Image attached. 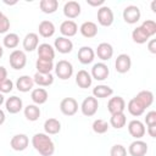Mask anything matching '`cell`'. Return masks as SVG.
I'll return each instance as SVG.
<instances>
[{"label": "cell", "instance_id": "cell-5", "mask_svg": "<svg viewBox=\"0 0 156 156\" xmlns=\"http://www.w3.org/2000/svg\"><path fill=\"white\" fill-rule=\"evenodd\" d=\"M98 108H99V102H98V99L94 98L93 95L91 96H88L83 100V102L80 104V111L84 116L87 117H91L94 116L96 112H98Z\"/></svg>", "mask_w": 156, "mask_h": 156}, {"label": "cell", "instance_id": "cell-25", "mask_svg": "<svg viewBox=\"0 0 156 156\" xmlns=\"http://www.w3.org/2000/svg\"><path fill=\"white\" fill-rule=\"evenodd\" d=\"M38 30H39V34H40L43 38H50V37H52V35L55 34L56 28H55V24H54L51 21L44 20V21H41V22L39 23Z\"/></svg>", "mask_w": 156, "mask_h": 156}, {"label": "cell", "instance_id": "cell-37", "mask_svg": "<svg viewBox=\"0 0 156 156\" xmlns=\"http://www.w3.org/2000/svg\"><path fill=\"white\" fill-rule=\"evenodd\" d=\"M2 44L5 48L7 49H16L20 44V37L16 33H7L4 39H2Z\"/></svg>", "mask_w": 156, "mask_h": 156}, {"label": "cell", "instance_id": "cell-36", "mask_svg": "<svg viewBox=\"0 0 156 156\" xmlns=\"http://www.w3.org/2000/svg\"><path fill=\"white\" fill-rule=\"evenodd\" d=\"M127 123V117L124 115V112H119V113H113L111 115V118H110V124L116 128V129H121L126 126Z\"/></svg>", "mask_w": 156, "mask_h": 156}, {"label": "cell", "instance_id": "cell-1", "mask_svg": "<svg viewBox=\"0 0 156 156\" xmlns=\"http://www.w3.org/2000/svg\"><path fill=\"white\" fill-rule=\"evenodd\" d=\"M32 145L41 156H52L55 152V144L46 133H35L32 136Z\"/></svg>", "mask_w": 156, "mask_h": 156}, {"label": "cell", "instance_id": "cell-46", "mask_svg": "<svg viewBox=\"0 0 156 156\" xmlns=\"http://www.w3.org/2000/svg\"><path fill=\"white\" fill-rule=\"evenodd\" d=\"M147 133L151 138H156V124L147 126Z\"/></svg>", "mask_w": 156, "mask_h": 156}, {"label": "cell", "instance_id": "cell-52", "mask_svg": "<svg viewBox=\"0 0 156 156\" xmlns=\"http://www.w3.org/2000/svg\"><path fill=\"white\" fill-rule=\"evenodd\" d=\"M2 55H4V49H2V46L0 45V58L2 57Z\"/></svg>", "mask_w": 156, "mask_h": 156}, {"label": "cell", "instance_id": "cell-6", "mask_svg": "<svg viewBox=\"0 0 156 156\" xmlns=\"http://www.w3.org/2000/svg\"><path fill=\"white\" fill-rule=\"evenodd\" d=\"M122 16H123V20H124L126 23L134 24V23H136L140 20L141 12H140V9L138 6H135V5H128V6L124 7Z\"/></svg>", "mask_w": 156, "mask_h": 156}, {"label": "cell", "instance_id": "cell-42", "mask_svg": "<svg viewBox=\"0 0 156 156\" xmlns=\"http://www.w3.org/2000/svg\"><path fill=\"white\" fill-rule=\"evenodd\" d=\"M13 89V82L11 79H5L0 82V93L1 94H7L10 91H12Z\"/></svg>", "mask_w": 156, "mask_h": 156}, {"label": "cell", "instance_id": "cell-32", "mask_svg": "<svg viewBox=\"0 0 156 156\" xmlns=\"http://www.w3.org/2000/svg\"><path fill=\"white\" fill-rule=\"evenodd\" d=\"M127 108H128V112H129L132 116H134V117H139V116H141V115L145 112L144 106H143L135 98H133V99H130V100L128 101Z\"/></svg>", "mask_w": 156, "mask_h": 156}, {"label": "cell", "instance_id": "cell-51", "mask_svg": "<svg viewBox=\"0 0 156 156\" xmlns=\"http://www.w3.org/2000/svg\"><path fill=\"white\" fill-rule=\"evenodd\" d=\"M4 102H5V96H4V94L0 93V106H1Z\"/></svg>", "mask_w": 156, "mask_h": 156}, {"label": "cell", "instance_id": "cell-33", "mask_svg": "<svg viewBox=\"0 0 156 156\" xmlns=\"http://www.w3.org/2000/svg\"><path fill=\"white\" fill-rule=\"evenodd\" d=\"M132 39H133V41L136 43V44H145V43L149 41L150 37L145 33V30H144L140 26H138V27L134 28L133 32H132Z\"/></svg>", "mask_w": 156, "mask_h": 156}, {"label": "cell", "instance_id": "cell-44", "mask_svg": "<svg viewBox=\"0 0 156 156\" xmlns=\"http://www.w3.org/2000/svg\"><path fill=\"white\" fill-rule=\"evenodd\" d=\"M87 4L93 7H101L105 4V0H87Z\"/></svg>", "mask_w": 156, "mask_h": 156}, {"label": "cell", "instance_id": "cell-26", "mask_svg": "<svg viewBox=\"0 0 156 156\" xmlns=\"http://www.w3.org/2000/svg\"><path fill=\"white\" fill-rule=\"evenodd\" d=\"M30 99L35 105L39 106V105H43L48 101L49 94H48L46 89H44V88H35L30 93Z\"/></svg>", "mask_w": 156, "mask_h": 156}, {"label": "cell", "instance_id": "cell-45", "mask_svg": "<svg viewBox=\"0 0 156 156\" xmlns=\"http://www.w3.org/2000/svg\"><path fill=\"white\" fill-rule=\"evenodd\" d=\"M147 49L151 54H156V40L155 39H149L147 41Z\"/></svg>", "mask_w": 156, "mask_h": 156}, {"label": "cell", "instance_id": "cell-31", "mask_svg": "<svg viewBox=\"0 0 156 156\" xmlns=\"http://www.w3.org/2000/svg\"><path fill=\"white\" fill-rule=\"evenodd\" d=\"M134 98L144 106L145 110H146V107L151 106L152 102H154V94H152L150 90H141V91H139Z\"/></svg>", "mask_w": 156, "mask_h": 156}, {"label": "cell", "instance_id": "cell-17", "mask_svg": "<svg viewBox=\"0 0 156 156\" xmlns=\"http://www.w3.org/2000/svg\"><path fill=\"white\" fill-rule=\"evenodd\" d=\"M126 108V101L122 96H113L107 102V110L111 115L123 112Z\"/></svg>", "mask_w": 156, "mask_h": 156}, {"label": "cell", "instance_id": "cell-11", "mask_svg": "<svg viewBox=\"0 0 156 156\" xmlns=\"http://www.w3.org/2000/svg\"><path fill=\"white\" fill-rule=\"evenodd\" d=\"M28 145H29V138L23 133L13 135L10 140V146L15 151H24L28 147Z\"/></svg>", "mask_w": 156, "mask_h": 156}, {"label": "cell", "instance_id": "cell-13", "mask_svg": "<svg viewBox=\"0 0 156 156\" xmlns=\"http://www.w3.org/2000/svg\"><path fill=\"white\" fill-rule=\"evenodd\" d=\"M80 12H82V7L78 1L71 0L63 5V15L72 21H73V18H77L80 15Z\"/></svg>", "mask_w": 156, "mask_h": 156}, {"label": "cell", "instance_id": "cell-3", "mask_svg": "<svg viewBox=\"0 0 156 156\" xmlns=\"http://www.w3.org/2000/svg\"><path fill=\"white\" fill-rule=\"evenodd\" d=\"M9 62L13 69H22L27 65V55L23 50H13L10 54Z\"/></svg>", "mask_w": 156, "mask_h": 156}, {"label": "cell", "instance_id": "cell-30", "mask_svg": "<svg viewBox=\"0 0 156 156\" xmlns=\"http://www.w3.org/2000/svg\"><path fill=\"white\" fill-rule=\"evenodd\" d=\"M44 130L48 135L57 134L61 130V122L56 118H48L44 122Z\"/></svg>", "mask_w": 156, "mask_h": 156}, {"label": "cell", "instance_id": "cell-48", "mask_svg": "<svg viewBox=\"0 0 156 156\" xmlns=\"http://www.w3.org/2000/svg\"><path fill=\"white\" fill-rule=\"evenodd\" d=\"M5 119H6V116H5V112L0 108V126L1 124H4V122H5Z\"/></svg>", "mask_w": 156, "mask_h": 156}, {"label": "cell", "instance_id": "cell-16", "mask_svg": "<svg viewBox=\"0 0 156 156\" xmlns=\"http://www.w3.org/2000/svg\"><path fill=\"white\" fill-rule=\"evenodd\" d=\"M37 51H38V58H43L48 61H54L55 58V49L52 45L48 43L39 44L37 48Z\"/></svg>", "mask_w": 156, "mask_h": 156}, {"label": "cell", "instance_id": "cell-29", "mask_svg": "<svg viewBox=\"0 0 156 156\" xmlns=\"http://www.w3.org/2000/svg\"><path fill=\"white\" fill-rule=\"evenodd\" d=\"M112 94H113V89L106 84H99L93 88V96L96 99L110 98Z\"/></svg>", "mask_w": 156, "mask_h": 156}, {"label": "cell", "instance_id": "cell-19", "mask_svg": "<svg viewBox=\"0 0 156 156\" xmlns=\"http://www.w3.org/2000/svg\"><path fill=\"white\" fill-rule=\"evenodd\" d=\"M95 55H98V57L104 62V61H108L112 56H113V48L110 43H100L96 48Z\"/></svg>", "mask_w": 156, "mask_h": 156}, {"label": "cell", "instance_id": "cell-24", "mask_svg": "<svg viewBox=\"0 0 156 156\" xmlns=\"http://www.w3.org/2000/svg\"><path fill=\"white\" fill-rule=\"evenodd\" d=\"M76 83L79 88L82 89H88L89 87H91L93 83V78L90 76V73L85 69H80L78 71V73L76 74Z\"/></svg>", "mask_w": 156, "mask_h": 156}, {"label": "cell", "instance_id": "cell-49", "mask_svg": "<svg viewBox=\"0 0 156 156\" xmlns=\"http://www.w3.org/2000/svg\"><path fill=\"white\" fill-rule=\"evenodd\" d=\"M4 4H6V5H16L17 1H16V0H15V1H7V0H4Z\"/></svg>", "mask_w": 156, "mask_h": 156}, {"label": "cell", "instance_id": "cell-4", "mask_svg": "<svg viewBox=\"0 0 156 156\" xmlns=\"http://www.w3.org/2000/svg\"><path fill=\"white\" fill-rule=\"evenodd\" d=\"M113 21H115V16H113V11L111 10V7L104 5L98 9V22L100 26L110 27L113 23Z\"/></svg>", "mask_w": 156, "mask_h": 156}, {"label": "cell", "instance_id": "cell-28", "mask_svg": "<svg viewBox=\"0 0 156 156\" xmlns=\"http://www.w3.org/2000/svg\"><path fill=\"white\" fill-rule=\"evenodd\" d=\"M33 80H34V84H37L39 87H49L54 83V76H52V73H39V72H37L33 76Z\"/></svg>", "mask_w": 156, "mask_h": 156}, {"label": "cell", "instance_id": "cell-47", "mask_svg": "<svg viewBox=\"0 0 156 156\" xmlns=\"http://www.w3.org/2000/svg\"><path fill=\"white\" fill-rule=\"evenodd\" d=\"M7 79V69L4 66H0V82Z\"/></svg>", "mask_w": 156, "mask_h": 156}, {"label": "cell", "instance_id": "cell-41", "mask_svg": "<svg viewBox=\"0 0 156 156\" xmlns=\"http://www.w3.org/2000/svg\"><path fill=\"white\" fill-rule=\"evenodd\" d=\"M110 156H127V149L121 144H116L111 147Z\"/></svg>", "mask_w": 156, "mask_h": 156}, {"label": "cell", "instance_id": "cell-34", "mask_svg": "<svg viewBox=\"0 0 156 156\" xmlns=\"http://www.w3.org/2000/svg\"><path fill=\"white\" fill-rule=\"evenodd\" d=\"M39 7L44 13L51 15L56 12V10L58 9V1L57 0H41L39 2Z\"/></svg>", "mask_w": 156, "mask_h": 156}, {"label": "cell", "instance_id": "cell-39", "mask_svg": "<svg viewBox=\"0 0 156 156\" xmlns=\"http://www.w3.org/2000/svg\"><path fill=\"white\" fill-rule=\"evenodd\" d=\"M140 27L145 30V33H146L150 38L156 34V22L152 21V20H145V21L140 24Z\"/></svg>", "mask_w": 156, "mask_h": 156}, {"label": "cell", "instance_id": "cell-8", "mask_svg": "<svg viewBox=\"0 0 156 156\" xmlns=\"http://www.w3.org/2000/svg\"><path fill=\"white\" fill-rule=\"evenodd\" d=\"M60 111L65 116H74L78 111V102L74 98H65L60 102Z\"/></svg>", "mask_w": 156, "mask_h": 156}, {"label": "cell", "instance_id": "cell-18", "mask_svg": "<svg viewBox=\"0 0 156 156\" xmlns=\"http://www.w3.org/2000/svg\"><path fill=\"white\" fill-rule=\"evenodd\" d=\"M77 32H78V26L72 20H66L60 24V33L62 34V37L71 38V37H74Z\"/></svg>", "mask_w": 156, "mask_h": 156}, {"label": "cell", "instance_id": "cell-15", "mask_svg": "<svg viewBox=\"0 0 156 156\" xmlns=\"http://www.w3.org/2000/svg\"><path fill=\"white\" fill-rule=\"evenodd\" d=\"M54 49L60 54H69L73 50V43L66 37H58L54 41Z\"/></svg>", "mask_w": 156, "mask_h": 156}, {"label": "cell", "instance_id": "cell-9", "mask_svg": "<svg viewBox=\"0 0 156 156\" xmlns=\"http://www.w3.org/2000/svg\"><path fill=\"white\" fill-rule=\"evenodd\" d=\"M128 132L134 139H141L146 133V128H145V124L141 121L132 119L128 123Z\"/></svg>", "mask_w": 156, "mask_h": 156}, {"label": "cell", "instance_id": "cell-23", "mask_svg": "<svg viewBox=\"0 0 156 156\" xmlns=\"http://www.w3.org/2000/svg\"><path fill=\"white\" fill-rule=\"evenodd\" d=\"M33 87H34V80H33V77H29L27 74H23L21 76L17 82H16V88L18 91L21 93H28L30 90H33Z\"/></svg>", "mask_w": 156, "mask_h": 156}, {"label": "cell", "instance_id": "cell-10", "mask_svg": "<svg viewBox=\"0 0 156 156\" xmlns=\"http://www.w3.org/2000/svg\"><path fill=\"white\" fill-rule=\"evenodd\" d=\"M132 67V58L128 54H119L115 61V68L118 73H127Z\"/></svg>", "mask_w": 156, "mask_h": 156}, {"label": "cell", "instance_id": "cell-43", "mask_svg": "<svg viewBox=\"0 0 156 156\" xmlns=\"http://www.w3.org/2000/svg\"><path fill=\"white\" fill-rule=\"evenodd\" d=\"M145 123L146 126H151V124H156V111H149L145 116Z\"/></svg>", "mask_w": 156, "mask_h": 156}, {"label": "cell", "instance_id": "cell-2", "mask_svg": "<svg viewBox=\"0 0 156 156\" xmlns=\"http://www.w3.org/2000/svg\"><path fill=\"white\" fill-rule=\"evenodd\" d=\"M54 69H55V74L62 80L69 79L73 74V65L67 60H60L55 65Z\"/></svg>", "mask_w": 156, "mask_h": 156}, {"label": "cell", "instance_id": "cell-12", "mask_svg": "<svg viewBox=\"0 0 156 156\" xmlns=\"http://www.w3.org/2000/svg\"><path fill=\"white\" fill-rule=\"evenodd\" d=\"M147 150V144L141 139H135L128 146V152L130 156H145Z\"/></svg>", "mask_w": 156, "mask_h": 156}, {"label": "cell", "instance_id": "cell-27", "mask_svg": "<svg viewBox=\"0 0 156 156\" xmlns=\"http://www.w3.org/2000/svg\"><path fill=\"white\" fill-rule=\"evenodd\" d=\"M23 113H24V117L30 121V122H35L39 119L40 115H41V111H40V107L35 104H29L24 107L23 110Z\"/></svg>", "mask_w": 156, "mask_h": 156}, {"label": "cell", "instance_id": "cell-35", "mask_svg": "<svg viewBox=\"0 0 156 156\" xmlns=\"http://www.w3.org/2000/svg\"><path fill=\"white\" fill-rule=\"evenodd\" d=\"M54 67H55L54 61L38 58L35 62V68H37V72H39V73H51Z\"/></svg>", "mask_w": 156, "mask_h": 156}, {"label": "cell", "instance_id": "cell-7", "mask_svg": "<svg viewBox=\"0 0 156 156\" xmlns=\"http://www.w3.org/2000/svg\"><path fill=\"white\" fill-rule=\"evenodd\" d=\"M108 74H110V69H108V66H107L105 62L94 63V66L91 67L90 76H91V78L95 79V80L102 82V80L107 79Z\"/></svg>", "mask_w": 156, "mask_h": 156}, {"label": "cell", "instance_id": "cell-22", "mask_svg": "<svg viewBox=\"0 0 156 156\" xmlns=\"http://www.w3.org/2000/svg\"><path fill=\"white\" fill-rule=\"evenodd\" d=\"M79 32L80 34L84 37V38H94L98 35V26L95 22H91V21H85L80 24L79 27Z\"/></svg>", "mask_w": 156, "mask_h": 156}, {"label": "cell", "instance_id": "cell-38", "mask_svg": "<svg viewBox=\"0 0 156 156\" xmlns=\"http://www.w3.org/2000/svg\"><path fill=\"white\" fill-rule=\"evenodd\" d=\"M108 127H110V126H108L107 121L101 119V118L95 119V121L93 122V126H91L94 133H96V134H105V133L108 130Z\"/></svg>", "mask_w": 156, "mask_h": 156}, {"label": "cell", "instance_id": "cell-20", "mask_svg": "<svg viewBox=\"0 0 156 156\" xmlns=\"http://www.w3.org/2000/svg\"><path fill=\"white\" fill-rule=\"evenodd\" d=\"M78 61L82 65H89L95 58V51L90 46H82L78 50Z\"/></svg>", "mask_w": 156, "mask_h": 156}, {"label": "cell", "instance_id": "cell-14", "mask_svg": "<svg viewBox=\"0 0 156 156\" xmlns=\"http://www.w3.org/2000/svg\"><path fill=\"white\" fill-rule=\"evenodd\" d=\"M5 107H6V111L9 113L16 115L23 108V101H22L21 98H18L16 95H12V96H10L5 100Z\"/></svg>", "mask_w": 156, "mask_h": 156}, {"label": "cell", "instance_id": "cell-50", "mask_svg": "<svg viewBox=\"0 0 156 156\" xmlns=\"http://www.w3.org/2000/svg\"><path fill=\"white\" fill-rule=\"evenodd\" d=\"M151 10H152L154 12H156V1H155V0L151 2Z\"/></svg>", "mask_w": 156, "mask_h": 156}, {"label": "cell", "instance_id": "cell-21", "mask_svg": "<svg viewBox=\"0 0 156 156\" xmlns=\"http://www.w3.org/2000/svg\"><path fill=\"white\" fill-rule=\"evenodd\" d=\"M22 45H23L24 51H28V52L34 51L38 48V45H39V37H38V34L33 33V32L26 34V37L23 38Z\"/></svg>", "mask_w": 156, "mask_h": 156}, {"label": "cell", "instance_id": "cell-40", "mask_svg": "<svg viewBox=\"0 0 156 156\" xmlns=\"http://www.w3.org/2000/svg\"><path fill=\"white\" fill-rule=\"evenodd\" d=\"M9 29H10V20L4 12L0 11V34L7 33Z\"/></svg>", "mask_w": 156, "mask_h": 156}]
</instances>
